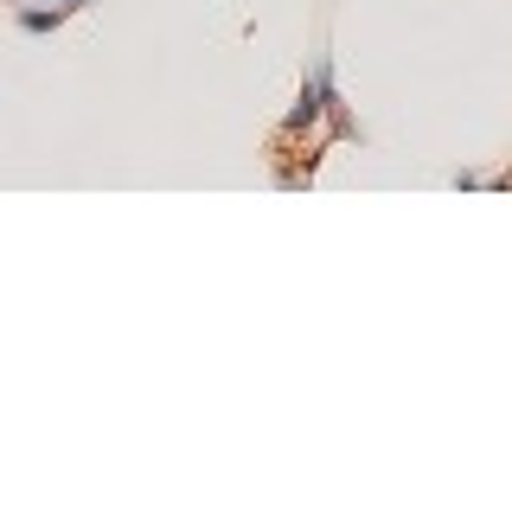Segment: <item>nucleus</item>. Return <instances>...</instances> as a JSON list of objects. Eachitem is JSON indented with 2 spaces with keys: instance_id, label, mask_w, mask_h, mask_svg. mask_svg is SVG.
I'll use <instances>...</instances> for the list:
<instances>
[{
  "instance_id": "3",
  "label": "nucleus",
  "mask_w": 512,
  "mask_h": 512,
  "mask_svg": "<svg viewBox=\"0 0 512 512\" xmlns=\"http://www.w3.org/2000/svg\"><path fill=\"white\" fill-rule=\"evenodd\" d=\"M480 186H487V173H480V167H461L455 173V192H480Z\"/></svg>"
},
{
  "instance_id": "2",
  "label": "nucleus",
  "mask_w": 512,
  "mask_h": 512,
  "mask_svg": "<svg viewBox=\"0 0 512 512\" xmlns=\"http://www.w3.org/2000/svg\"><path fill=\"white\" fill-rule=\"evenodd\" d=\"M13 20H20V32H58L71 13L64 7H39V0H26V7H13Z\"/></svg>"
},
{
  "instance_id": "1",
  "label": "nucleus",
  "mask_w": 512,
  "mask_h": 512,
  "mask_svg": "<svg viewBox=\"0 0 512 512\" xmlns=\"http://www.w3.org/2000/svg\"><path fill=\"white\" fill-rule=\"evenodd\" d=\"M333 58H314L308 64V77H301V96H295V109L282 116V135L295 141V135H314L320 122H327V103H333Z\"/></svg>"
},
{
  "instance_id": "4",
  "label": "nucleus",
  "mask_w": 512,
  "mask_h": 512,
  "mask_svg": "<svg viewBox=\"0 0 512 512\" xmlns=\"http://www.w3.org/2000/svg\"><path fill=\"white\" fill-rule=\"evenodd\" d=\"M39 7H64V13H84L90 0H39Z\"/></svg>"
}]
</instances>
